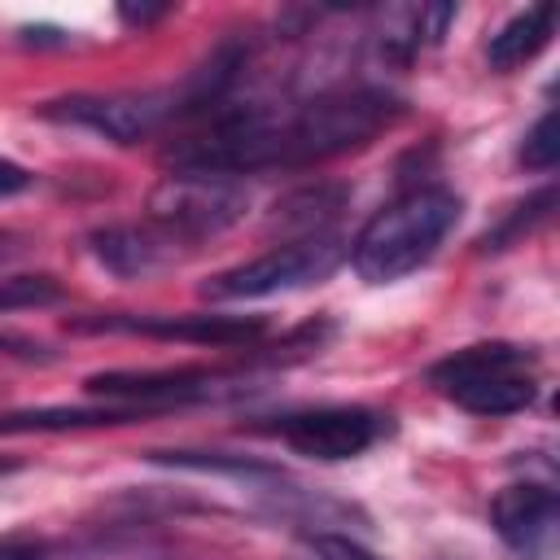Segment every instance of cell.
Masks as SVG:
<instances>
[{
  "instance_id": "17",
  "label": "cell",
  "mask_w": 560,
  "mask_h": 560,
  "mask_svg": "<svg viewBox=\"0 0 560 560\" xmlns=\"http://www.w3.org/2000/svg\"><path fill=\"white\" fill-rule=\"evenodd\" d=\"M0 354H4V359H22V363H44V359H52L44 341H31V337H22V332H0Z\"/></svg>"
},
{
  "instance_id": "11",
  "label": "cell",
  "mask_w": 560,
  "mask_h": 560,
  "mask_svg": "<svg viewBox=\"0 0 560 560\" xmlns=\"http://www.w3.org/2000/svg\"><path fill=\"white\" fill-rule=\"evenodd\" d=\"M158 407H44V411H9L0 416V433H57V429H101V424H131Z\"/></svg>"
},
{
  "instance_id": "4",
  "label": "cell",
  "mask_w": 560,
  "mask_h": 560,
  "mask_svg": "<svg viewBox=\"0 0 560 560\" xmlns=\"http://www.w3.org/2000/svg\"><path fill=\"white\" fill-rule=\"evenodd\" d=\"M346 258V245L332 232H306L302 241L276 245L232 271H219L214 280H206V298H271V293H289V289H306L328 280Z\"/></svg>"
},
{
  "instance_id": "12",
  "label": "cell",
  "mask_w": 560,
  "mask_h": 560,
  "mask_svg": "<svg viewBox=\"0 0 560 560\" xmlns=\"http://www.w3.org/2000/svg\"><path fill=\"white\" fill-rule=\"evenodd\" d=\"M551 31H556V4H534L516 18H508L494 35H490V66L494 70H516L525 61H534L547 44H551Z\"/></svg>"
},
{
  "instance_id": "18",
  "label": "cell",
  "mask_w": 560,
  "mask_h": 560,
  "mask_svg": "<svg viewBox=\"0 0 560 560\" xmlns=\"http://www.w3.org/2000/svg\"><path fill=\"white\" fill-rule=\"evenodd\" d=\"M26 188H31V171L18 166L13 158H0V201H4V197H18V192H26Z\"/></svg>"
},
{
  "instance_id": "16",
  "label": "cell",
  "mask_w": 560,
  "mask_h": 560,
  "mask_svg": "<svg viewBox=\"0 0 560 560\" xmlns=\"http://www.w3.org/2000/svg\"><path fill=\"white\" fill-rule=\"evenodd\" d=\"M315 556H319V560H376L368 547H359V542L346 538V534H319V538H315Z\"/></svg>"
},
{
  "instance_id": "6",
  "label": "cell",
  "mask_w": 560,
  "mask_h": 560,
  "mask_svg": "<svg viewBox=\"0 0 560 560\" xmlns=\"http://www.w3.org/2000/svg\"><path fill=\"white\" fill-rule=\"evenodd\" d=\"M267 429L289 451L332 464V459H354L368 446H376V438L385 433V416L368 407H306V411L276 416V424Z\"/></svg>"
},
{
  "instance_id": "2",
  "label": "cell",
  "mask_w": 560,
  "mask_h": 560,
  "mask_svg": "<svg viewBox=\"0 0 560 560\" xmlns=\"http://www.w3.org/2000/svg\"><path fill=\"white\" fill-rule=\"evenodd\" d=\"M455 223H459V197L424 184L376 210L346 254L368 284H389L416 271L420 262H429Z\"/></svg>"
},
{
  "instance_id": "14",
  "label": "cell",
  "mask_w": 560,
  "mask_h": 560,
  "mask_svg": "<svg viewBox=\"0 0 560 560\" xmlns=\"http://www.w3.org/2000/svg\"><path fill=\"white\" fill-rule=\"evenodd\" d=\"M556 158H560V122H556V109H547V114L525 131L521 162L534 166V171H551Z\"/></svg>"
},
{
  "instance_id": "8",
  "label": "cell",
  "mask_w": 560,
  "mask_h": 560,
  "mask_svg": "<svg viewBox=\"0 0 560 560\" xmlns=\"http://www.w3.org/2000/svg\"><path fill=\"white\" fill-rule=\"evenodd\" d=\"M79 332H136L158 341H188V346H249L262 337L258 315H96L74 319Z\"/></svg>"
},
{
  "instance_id": "20",
  "label": "cell",
  "mask_w": 560,
  "mask_h": 560,
  "mask_svg": "<svg viewBox=\"0 0 560 560\" xmlns=\"http://www.w3.org/2000/svg\"><path fill=\"white\" fill-rule=\"evenodd\" d=\"M0 560H39V547L22 542V538H4L0 542Z\"/></svg>"
},
{
  "instance_id": "1",
  "label": "cell",
  "mask_w": 560,
  "mask_h": 560,
  "mask_svg": "<svg viewBox=\"0 0 560 560\" xmlns=\"http://www.w3.org/2000/svg\"><path fill=\"white\" fill-rule=\"evenodd\" d=\"M402 101L381 88H341L289 114H271V109L219 114L206 131L179 140L166 162L179 175H223V179L271 166H311L363 149L385 127H394Z\"/></svg>"
},
{
  "instance_id": "10",
  "label": "cell",
  "mask_w": 560,
  "mask_h": 560,
  "mask_svg": "<svg viewBox=\"0 0 560 560\" xmlns=\"http://www.w3.org/2000/svg\"><path fill=\"white\" fill-rule=\"evenodd\" d=\"M219 372L210 368H175V372H101L88 376L92 394L136 402V407H171V402H192L214 394Z\"/></svg>"
},
{
  "instance_id": "9",
  "label": "cell",
  "mask_w": 560,
  "mask_h": 560,
  "mask_svg": "<svg viewBox=\"0 0 560 560\" xmlns=\"http://www.w3.org/2000/svg\"><path fill=\"white\" fill-rule=\"evenodd\" d=\"M490 525L499 529V538L512 551H521L525 560H538L556 529V494L538 481L508 486L490 503Z\"/></svg>"
},
{
  "instance_id": "15",
  "label": "cell",
  "mask_w": 560,
  "mask_h": 560,
  "mask_svg": "<svg viewBox=\"0 0 560 560\" xmlns=\"http://www.w3.org/2000/svg\"><path fill=\"white\" fill-rule=\"evenodd\" d=\"M57 298H61V289L48 276H4L0 280V311H13V306H48Z\"/></svg>"
},
{
  "instance_id": "5",
  "label": "cell",
  "mask_w": 560,
  "mask_h": 560,
  "mask_svg": "<svg viewBox=\"0 0 560 560\" xmlns=\"http://www.w3.org/2000/svg\"><path fill=\"white\" fill-rule=\"evenodd\" d=\"M245 188L223 175H166L153 192V232L175 249L179 241H206L241 219Z\"/></svg>"
},
{
  "instance_id": "13",
  "label": "cell",
  "mask_w": 560,
  "mask_h": 560,
  "mask_svg": "<svg viewBox=\"0 0 560 560\" xmlns=\"http://www.w3.org/2000/svg\"><path fill=\"white\" fill-rule=\"evenodd\" d=\"M92 241H96V258L118 276H149L175 254L153 228H105Z\"/></svg>"
},
{
  "instance_id": "7",
  "label": "cell",
  "mask_w": 560,
  "mask_h": 560,
  "mask_svg": "<svg viewBox=\"0 0 560 560\" xmlns=\"http://www.w3.org/2000/svg\"><path fill=\"white\" fill-rule=\"evenodd\" d=\"M57 122L88 127L114 144H136L179 118V92H122V96H66L44 109Z\"/></svg>"
},
{
  "instance_id": "19",
  "label": "cell",
  "mask_w": 560,
  "mask_h": 560,
  "mask_svg": "<svg viewBox=\"0 0 560 560\" xmlns=\"http://www.w3.org/2000/svg\"><path fill=\"white\" fill-rule=\"evenodd\" d=\"M166 13H171V4H118V18L127 26H149V22L166 18Z\"/></svg>"
},
{
  "instance_id": "3",
  "label": "cell",
  "mask_w": 560,
  "mask_h": 560,
  "mask_svg": "<svg viewBox=\"0 0 560 560\" xmlns=\"http://www.w3.org/2000/svg\"><path fill=\"white\" fill-rule=\"evenodd\" d=\"M534 350L512 341H486L464 346L429 368V381L464 411L472 416H512L525 411L538 394V368Z\"/></svg>"
}]
</instances>
